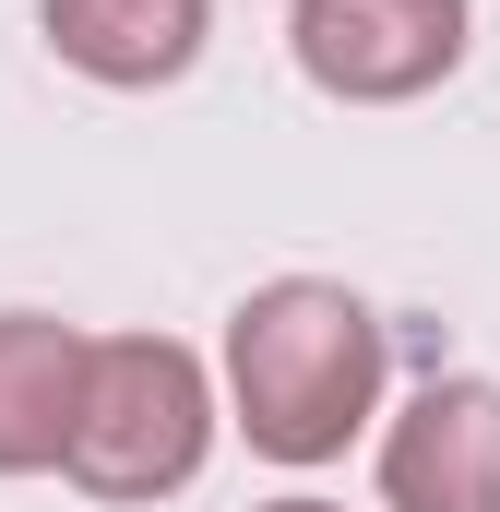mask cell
<instances>
[{
    "mask_svg": "<svg viewBox=\"0 0 500 512\" xmlns=\"http://www.w3.org/2000/svg\"><path fill=\"white\" fill-rule=\"evenodd\" d=\"M381 382H393L381 310L334 274H274L227 310V417L274 465H334L381 417Z\"/></svg>",
    "mask_w": 500,
    "mask_h": 512,
    "instance_id": "6da1fadb",
    "label": "cell"
},
{
    "mask_svg": "<svg viewBox=\"0 0 500 512\" xmlns=\"http://www.w3.org/2000/svg\"><path fill=\"white\" fill-rule=\"evenodd\" d=\"M215 370L179 334H84V382L60 429V477L96 501H179L215 453Z\"/></svg>",
    "mask_w": 500,
    "mask_h": 512,
    "instance_id": "7a4b0ae2",
    "label": "cell"
},
{
    "mask_svg": "<svg viewBox=\"0 0 500 512\" xmlns=\"http://www.w3.org/2000/svg\"><path fill=\"white\" fill-rule=\"evenodd\" d=\"M465 0H298L286 12V48L322 96L346 108H405L429 84L465 72Z\"/></svg>",
    "mask_w": 500,
    "mask_h": 512,
    "instance_id": "3957f363",
    "label": "cell"
},
{
    "mask_svg": "<svg viewBox=\"0 0 500 512\" xmlns=\"http://www.w3.org/2000/svg\"><path fill=\"white\" fill-rule=\"evenodd\" d=\"M381 512H500V382L441 370L381 429Z\"/></svg>",
    "mask_w": 500,
    "mask_h": 512,
    "instance_id": "277c9868",
    "label": "cell"
},
{
    "mask_svg": "<svg viewBox=\"0 0 500 512\" xmlns=\"http://www.w3.org/2000/svg\"><path fill=\"white\" fill-rule=\"evenodd\" d=\"M36 24H48V48L84 72V84H179L191 60H203V36H215V0H36Z\"/></svg>",
    "mask_w": 500,
    "mask_h": 512,
    "instance_id": "5b68a950",
    "label": "cell"
},
{
    "mask_svg": "<svg viewBox=\"0 0 500 512\" xmlns=\"http://www.w3.org/2000/svg\"><path fill=\"white\" fill-rule=\"evenodd\" d=\"M84 382V322L60 310H0V477H48Z\"/></svg>",
    "mask_w": 500,
    "mask_h": 512,
    "instance_id": "8992f818",
    "label": "cell"
},
{
    "mask_svg": "<svg viewBox=\"0 0 500 512\" xmlns=\"http://www.w3.org/2000/svg\"><path fill=\"white\" fill-rule=\"evenodd\" d=\"M262 512H346V501H310V489H298V501H262Z\"/></svg>",
    "mask_w": 500,
    "mask_h": 512,
    "instance_id": "52a82bcc",
    "label": "cell"
}]
</instances>
